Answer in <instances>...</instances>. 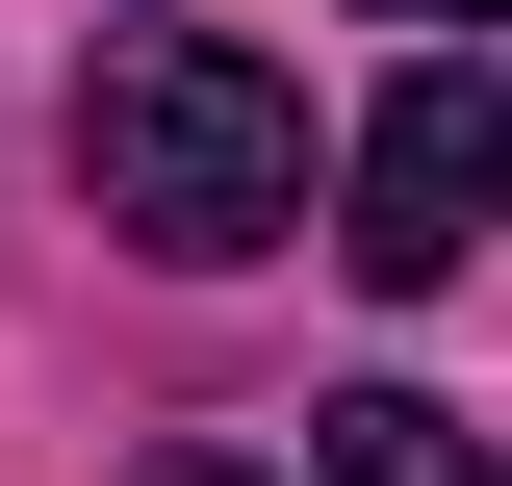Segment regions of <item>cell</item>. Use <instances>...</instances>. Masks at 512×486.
Segmentation results:
<instances>
[{
  "label": "cell",
  "mask_w": 512,
  "mask_h": 486,
  "mask_svg": "<svg viewBox=\"0 0 512 486\" xmlns=\"http://www.w3.org/2000/svg\"><path fill=\"white\" fill-rule=\"evenodd\" d=\"M77 180L128 256H282L308 231V77L231 26H103L77 52Z\"/></svg>",
  "instance_id": "6da1fadb"
},
{
  "label": "cell",
  "mask_w": 512,
  "mask_h": 486,
  "mask_svg": "<svg viewBox=\"0 0 512 486\" xmlns=\"http://www.w3.org/2000/svg\"><path fill=\"white\" fill-rule=\"evenodd\" d=\"M333 205H359V231H333L359 282H461V256H487V205H512V77H487V52H410Z\"/></svg>",
  "instance_id": "7a4b0ae2"
},
{
  "label": "cell",
  "mask_w": 512,
  "mask_h": 486,
  "mask_svg": "<svg viewBox=\"0 0 512 486\" xmlns=\"http://www.w3.org/2000/svg\"><path fill=\"white\" fill-rule=\"evenodd\" d=\"M308 486H487V435L410 410V384H359V410H308Z\"/></svg>",
  "instance_id": "3957f363"
},
{
  "label": "cell",
  "mask_w": 512,
  "mask_h": 486,
  "mask_svg": "<svg viewBox=\"0 0 512 486\" xmlns=\"http://www.w3.org/2000/svg\"><path fill=\"white\" fill-rule=\"evenodd\" d=\"M384 26H436V52H461V26H487V0H384Z\"/></svg>",
  "instance_id": "277c9868"
},
{
  "label": "cell",
  "mask_w": 512,
  "mask_h": 486,
  "mask_svg": "<svg viewBox=\"0 0 512 486\" xmlns=\"http://www.w3.org/2000/svg\"><path fill=\"white\" fill-rule=\"evenodd\" d=\"M154 486H256V461H154Z\"/></svg>",
  "instance_id": "5b68a950"
}]
</instances>
